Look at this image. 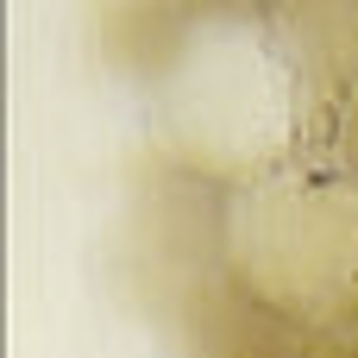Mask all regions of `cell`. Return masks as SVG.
Wrapping results in <instances>:
<instances>
[{"instance_id":"6da1fadb","label":"cell","mask_w":358,"mask_h":358,"mask_svg":"<svg viewBox=\"0 0 358 358\" xmlns=\"http://www.w3.org/2000/svg\"><path fill=\"white\" fill-rule=\"evenodd\" d=\"M157 151L214 189L302 164L315 107L264 19L189 25L145 76Z\"/></svg>"},{"instance_id":"3957f363","label":"cell","mask_w":358,"mask_h":358,"mask_svg":"<svg viewBox=\"0 0 358 358\" xmlns=\"http://www.w3.org/2000/svg\"><path fill=\"white\" fill-rule=\"evenodd\" d=\"M164 315L182 334L189 358H308V334L289 327L283 315L258 308L252 296H239L220 277V264L182 271Z\"/></svg>"},{"instance_id":"7a4b0ae2","label":"cell","mask_w":358,"mask_h":358,"mask_svg":"<svg viewBox=\"0 0 358 358\" xmlns=\"http://www.w3.org/2000/svg\"><path fill=\"white\" fill-rule=\"evenodd\" d=\"M220 277L289 327L315 334L358 302V189L321 164H289L220 189Z\"/></svg>"},{"instance_id":"52a82bcc","label":"cell","mask_w":358,"mask_h":358,"mask_svg":"<svg viewBox=\"0 0 358 358\" xmlns=\"http://www.w3.org/2000/svg\"><path fill=\"white\" fill-rule=\"evenodd\" d=\"M182 25H208V19H264L271 0H164Z\"/></svg>"},{"instance_id":"5b68a950","label":"cell","mask_w":358,"mask_h":358,"mask_svg":"<svg viewBox=\"0 0 358 358\" xmlns=\"http://www.w3.org/2000/svg\"><path fill=\"white\" fill-rule=\"evenodd\" d=\"M302 164H321V170L346 176V182L358 189V94L334 101L327 113H315L308 145H302Z\"/></svg>"},{"instance_id":"8992f818","label":"cell","mask_w":358,"mask_h":358,"mask_svg":"<svg viewBox=\"0 0 358 358\" xmlns=\"http://www.w3.org/2000/svg\"><path fill=\"white\" fill-rule=\"evenodd\" d=\"M308 358H358V302L308 334Z\"/></svg>"},{"instance_id":"277c9868","label":"cell","mask_w":358,"mask_h":358,"mask_svg":"<svg viewBox=\"0 0 358 358\" xmlns=\"http://www.w3.org/2000/svg\"><path fill=\"white\" fill-rule=\"evenodd\" d=\"M264 25L302 76L315 113L358 94V0H271Z\"/></svg>"}]
</instances>
